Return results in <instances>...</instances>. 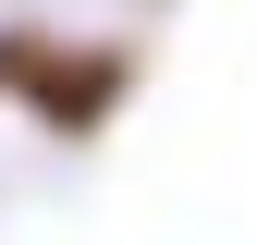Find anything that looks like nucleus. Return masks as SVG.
<instances>
[{
    "label": "nucleus",
    "instance_id": "obj_1",
    "mask_svg": "<svg viewBox=\"0 0 257 245\" xmlns=\"http://www.w3.org/2000/svg\"><path fill=\"white\" fill-rule=\"evenodd\" d=\"M0 86H37L61 122H98L122 98V61L110 49H0Z\"/></svg>",
    "mask_w": 257,
    "mask_h": 245
}]
</instances>
